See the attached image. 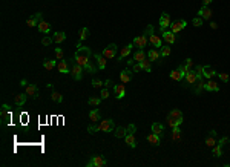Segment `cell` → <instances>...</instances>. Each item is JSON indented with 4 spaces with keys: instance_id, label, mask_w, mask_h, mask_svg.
<instances>
[{
    "instance_id": "cell-39",
    "label": "cell",
    "mask_w": 230,
    "mask_h": 167,
    "mask_svg": "<svg viewBox=\"0 0 230 167\" xmlns=\"http://www.w3.org/2000/svg\"><path fill=\"white\" fill-rule=\"evenodd\" d=\"M172 138L176 141L181 138V126H176V127H172Z\"/></svg>"
},
{
    "instance_id": "cell-62",
    "label": "cell",
    "mask_w": 230,
    "mask_h": 167,
    "mask_svg": "<svg viewBox=\"0 0 230 167\" xmlns=\"http://www.w3.org/2000/svg\"><path fill=\"white\" fill-rule=\"evenodd\" d=\"M126 63H128V66H132V65L135 63V60H134V58H129V60H128Z\"/></svg>"
},
{
    "instance_id": "cell-33",
    "label": "cell",
    "mask_w": 230,
    "mask_h": 167,
    "mask_svg": "<svg viewBox=\"0 0 230 167\" xmlns=\"http://www.w3.org/2000/svg\"><path fill=\"white\" fill-rule=\"evenodd\" d=\"M152 132L157 133V135H160V136H163V133H164V126H163L161 123H152Z\"/></svg>"
},
{
    "instance_id": "cell-16",
    "label": "cell",
    "mask_w": 230,
    "mask_h": 167,
    "mask_svg": "<svg viewBox=\"0 0 230 167\" xmlns=\"http://www.w3.org/2000/svg\"><path fill=\"white\" fill-rule=\"evenodd\" d=\"M11 109H9V106L8 104H3L2 106V126H5L8 121H9V118H11V112H9Z\"/></svg>"
},
{
    "instance_id": "cell-56",
    "label": "cell",
    "mask_w": 230,
    "mask_h": 167,
    "mask_svg": "<svg viewBox=\"0 0 230 167\" xmlns=\"http://www.w3.org/2000/svg\"><path fill=\"white\" fill-rule=\"evenodd\" d=\"M184 65H186V66H187V68H189L190 71H192V69L195 68V65H193V60H192V58H186V61H184Z\"/></svg>"
},
{
    "instance_id": "cell-51",
    "label": "cell",
    "mask_w": 230,
    "mask_h": 167,
    "mask_svg": "<svg viewBox=\"0 0 230 167\" xmlns=\"http://www.w3.org/2000/svg\"><path fill=\"white\" fill-rule=\"evenodd\" d=\"M84 71H87L89 74H95V66H94V65H92V63L89 61V63H87V65L84 66Z\"/></svg>"
},
{
    "instance_id": "cell-9",
    "label": "cell",
    "mask_w": 230,
    "mask_h": 167,
    "mask_svg": "<svg viewBox=\"0 0 230 167\" xmlns=\"http://www.w3.org/2000/svg\"><path fill=\"white\" fill-rule=\"evenodd\" d=\"M42 17H43V14H42V13H35L34 16H31V17L26 20V25H28L29 28L39 26V23L42 22Z\"/></svg>"
},
{
    "instance_id": "cell-41",
    "label": "cell",
    "mask_w": 230,
    "mask_h": 167,
    "mask_svg": "<svg viewBox=\"0 0 230 167\" xmlns=\"http://www.w3.org/2000/svg\"><path fill=\"white\" fill-rule=\"evenodd\" d=\"M212 153H213V156L219 158V156L222 155V146H219V144L213 146V147H212Z\"/></svg>"
},
{
    "instance_id": "cell-28",
    "label": "cell",
    "mask_w": 230,
    "mask_h": 167,
    "mask_svg": "<svg viewBox=\"0 0 230 167\" xmlns=\"http://www.w3.org/2000/svg\"><path fill=\"white\" fill-rule=\"evenodd\" d=\"M124 141H126V144H128L129 147H132V149H135V147H137V139H135V133H128V135L124 136Z\"/></svg>"
},
{
    "instance_id": "cell-15",
    "label": "cell",
    "mask_w": 230,
    "mask_h": 167,
    "mask_svg": "<svg viewBox=\"0 0 230 167\" xmlns=\"http://www.w3.org/2000/svg\"><path fill=\"white\" fill-rule=\"evenodd\" d=\"M198 17H201V19H204V20H209L210 17H212V9L209 8V6H201L199 9H198Z\"/></svg>"
},
{
    "instance_id": "cell-38",
    "label": "cell",
    "mask_w": 230,
    "mask_h": 167,
    "mask_svg": "<svg viewBox=\"0 0 230 167\" xmlns=\"http://www.w3.org/2000/svg\"><path fill=\"white\" fill-rule=\"evenodd\" d=\"M170 78H172V80H175V81H183V80H184L183 74H181L178 69H175V71H172V72H170Z\"/></svg>"
},
{
    "instance_id": "cell-44",
    "label": "cell",
    "mask_w": 230,
    "mask_h": 167,
    "mask_svg": "<svg viewBox=\"0 0 230 167\" xmlns=\"http://www.w3.org/2000/svg\"><path fill=\"white\" fill-rule=\"evenodd\" d=\"M160 49H161V51H160L161 57H169V55H170V46H169V45H166V46H161Z\"/></svg>"
},
{
    "instance_id": "cell-53",
    "label": "cell",
    "mask_w": 230,
    "mask_h": 167,
    "mask_svg": "<svg viewBox=\"0 0 230 167\" xmlns=\"http://www.w3.org/2000/svg\"><path fill=\"white\" fill-rule=\"evenodd\" d=\"M87 132L89 133H97V132H100V127L95 126V124H91V126H87Z\"/></svg>"
},
{
    "instance_id": "cell-34",
    "label": "cell",
    "mask_w": 230,
    "mask_h": 167,
    "mask_svg": "<svg viewBox=\"0 0 230 167\" xmlns=\"http://www.w3.org/2000/svg\"><path fill=\"white\" fill-rule=\"evenodd\" d=\"M113 133H115V138H124V136L128 135V132H126V127H123V126L115 127V129H113Z\"/></svg>"
},
{
    "instance_id": "cell-59",
    "label": "cell",
    "mask_w": 230,
    "mask_h": 167,
    "mask_svg": "<svg viewBox=\"0 0 230 167\" xmlns=\"http://www.w3.org/2000/svg\"><path fill=\"white\" fill-rule=\"evenodd\" d=\"M104 86H106V87H109V86H112V87H113V83H112V80H109V78H107V80L104 81Z\"/></svg>"
},
{
    "instance_id": "cell-43",
    "label": "cell",
    "mask_w": 230,
    "mask_h": 167,
    "mask_svg": "<svg viewBox=\"0 0 230 167\" xmlns=\"http://www.w3.org/2000/svg\"><path fill=\"white\" fill-rule=\"evenodd\" d=\"M101 100H103L101 97H100V98H97V97H91V98L87 100V104H89V106H95V107H97V106L101 103Z\"/></svg>"
},
{
    "instance_id": "cell-14",
    "label": "cell",
    "mask_w": 230,
    "mask_h": 167,
    "mask_svg": "<svg viewBox=\"0 0 230 167\" xmlns=\"http://www.w3.org/2000/svg\"><path fill=\"white\" fill-rule=\"evenodd\" d=\"M161 35H163V40L167 43V45H172V43H175V40H176V37H175V32H172L170 29L167 31H163L161 32Z\"/></svg>"
},
{
    "instance_id": "cell-37",
    "label": "cell",
    "mask_w": 230,
    "mask_h": 167,
    "mask_svg": "<svg viewBox=\"0 0 230 167\" xmlns=\"http://www.w3.org/2000/svg\"><path fill=\"white\" fill-rule=\"evenodd\" d=\"M141 65V69H144L146 72H152V61L149 58H144L143 61H140Z\"/></svg>"
},
{
    "instance_id": "cell-19",
    "label": "cell",
    "mask_w": 230,
    "mask_h": 167,
    "mask_svg": "<svg viewBox=\"0 0 230 167\" xmlns=\"http://www.w3.org/2000/svg\"><path fill=\"white\" fill-rule=\"evenodd\" d=\"M94 58H95V61H97V66H98V69H104L106 68V61H107V58L103 55V54H94Z\"/></svg>"
},
{
    "instance_id": "cell-54",
    "label": "cell",
    "mask_w": 230,
    "mask_h": 167,
    "mask_svg": "<svg viewBox=\"0 0 230 167\" xmlns=\"http://www.w3.org/2000/svg\"><path fill=\"white\" fill-rule=\"evenodd\" d=\"M216 75H218V78H219L221 81H224V83H227V81H228V74L221 72V74H216Z\"/></svg>"
},
{
    "instance_id": "cell-57",
    "label": "cell",
    "mask_w": 230,
    "mask_h": 167,
    "mask_svg": "<svg viewBox=\"0 0 230 167\" xmlns=\"http://www.w3.org/2000/svg\"><path fill=\"white\" fill-rule=\"evenodd\" d=\"M228 141H230V138H228V136H222V138H219V139H218V144H219V146H224V144H227Z\"/></svg>"
},
{
    "instance_id": "cell-45",
    "label": "cell",
    "mask_w": 230,
    "mask_h": 167,
    "mask_svg": "<svg viewBox=\"0 0 230 167\" xmlns=\"http://www.w3.org/2000/svg\"><path fill=\"white\" fill-rule=\"evenodd\" d=\"M155 32V28H154V25H147L146 26V29H144V35L149 39V35H152Z\"/></svg>"
},
{
    "instance_id": "cell-31",
    "label": "cell",
    "mask_w": 230,
    "mask_h": 167,
    "mask_svg": "<svg viewBox=\"0 0 230 167\" xmlns=\"http://www.w3.org/2000/svg\"><path fill=\"white\" fill-rule=\"evenodd\" d=\"M55 66H57V60H54V58H45V61H43V68L45 69L52 71Z\"/></svg>"
},
{
    "instance_id": "cell-48",
    "label": "cell",
    "mask_w": 230,
    "mask_h": 167,
    "mask_svg": "<svg viewBox=\"0 0 230 167\" xmlns=\"http://www.w3.org/2000/svg\"><path fill=\"white\" fill-rule=\"evenodd\" d=\"M192 23H193V26L199 28V26H202V23H204V19H201V17H195Z\"/></svg>"
},
{
    "instance_id": "cell-36",
    "label": "cell",
    "mask_w": 230,
    "mask_h": 167,
    "mask_svg": "<svg viewBox=\"0 0 230 167\" xmlns=\"http://www.w3.org/2000/svg\"><path fill=\"white\" fill-rule=\"evenodd\" d=\"M134 60H135V63H140V61H143L144 58H147V55L144 54V51L143 49H138L135 54H134V57H132Z\"/></svg>"
},
{
    "instance_id": "cell-35",
    "label": "cell",
    "mask_w": 230,
    "mask_h": 167,
    "mask_svg": "<svg viewBox=\"0 0 230 167\" xmlns=\"http://www.w3.org/2000/svg\"><path fill=\"white\" fill-rule=\"evenodd\" d=\"M37 28H39V31H40L42 34H48V32L51 31V25H49L48 22H45V20H42Z\"/></svg>"
},
{
    "instance_id": "cell-42",
    "label": "cell",
    "mask_w": 230,
    "mask_h": 167,
    "mask_svg": "<svg viewBox=\"0 0 230 167\" xmlns=\"http://www.w3.org/2000/svg\"><path fill=\"white\" fill-rule=\"evenodd\" d=\"M51 98H52V101H55V103H61V101H63V95H61L60 92H55V91L51 94Z\"/></svg>"
},
{
    "instance_id": "cell-60",
    "label": "cell",
    "mask_w": 230,
    "mask_h": 167,
    "mask_svg": "<svg viewBox=\"0 0 230 167\" xmlns=\"http://www.w3.org/2000/svg\"><path fill=\"white\" fill-rule=\"evenodd\" d=\"M20 86H25V87L28 86V81H26V78H22V80H20Z\"/></svg>"
},
{
    "instance_id": "cell-61",
    "label": "cell",
    "mask_w": 230,
    "mask_h": 167,
    "mask_svg": "<svg viewBox=\"0 0 230 167\" xmlns=\"http://www.w3.org/2000/svg\"><path fill=\"white\" fill-rule=\"evenodd\" d=\"M212 2H213V0H202V5H204V6H209Z\"/></svg>"
},
{
    "instance_id": "cell-3",
    "label": "cell",
    "mask_w": 230,
    "mask_h": 167,
    "mask_svg": "<svg viewBox=\"0 0 230 167\" xmlns=\"http://www.w3.org/2000/svg\"><path fill=\"white\" fill-rule=\"evenodd\" d=\"M83 71H84V68H83L81 65H78L77 61H72V63H71V75L74 77V80L80 81V80L83 78Z\"/></svg>"
},
{
    "instance_id": "cell-2",
    "label": "cell",
    "mask_w": 230,
    "mask_h": 167,
    "mask_svg": "<svg viewBox=\"0 0 230 167\" xmlns=\"http://www.w3.org/2000/svg\"><path fill=\"white\" fill-rule=\"evenodd\" d=\"M167 123H169V127H176V126H181L184 117H183V112L180 109H172L167 115Z\"/></svg>"
},
{
    "instance_id": "cell-23",
    "label": "cell",
    "mask_w": 230,
    "mask_h": 167,
    "mask_svg": "<svg viewBox=\"0 0 230 167\" xmlns=\"http://www.w3.org/2000/svg\"><path fill=\"white\" fill-rule=\"evenodd\" d=\"M26 98H28V94H26V92H23V94H17V95H16V98H14L16 106L20 109V107L26 103Z\"/></svg>"
},
{
    "instance_id": "cell-55",
    "label": "cell",
    "mask_w": 230,
    "mask_h": 167,
    "mask_svg": "<svg viewBox=\"0 0 230 167\" xmlns=\"http://www.w3.org/2000/svg\"><path fill=\"white\" fill-rule=\"evenodd\" d=\"M126 132H128V133H135V132H137V126H135L134 123H131V124L126 127Z\"/></svg>"
},
{
    "instance_id": "cell-7",
    "label": "cell",
    "mask_w": 230,
    "mask_h": 167,
    "mask_svg": "<svg viewBox=\"0 0 230 167\" xmlns=\"http://www.w3.org/2000/svg\"><path fill=\"white\" fill-rule=\"evenodd\" d=\"M170 23H172L170 16H169L167 13H163L161 17H160V31L163 32V31H166L167 28H170Z\"/></svg>"
},
{
    "instance_id": "cell-25",
    "label": "cell",
    "mask_w": 230,
    "mask_h": 167,
    "mask_svg": "<svg viewBox=\"0 0 230 167\" xmlns=\"http://www.w3.org/2000/svg\"><path fill=\"white\" fill-rule=\"evenodd\" d=\"M202 78H204V77H198L196 83L193 84V87H195V89H193V92H195L196 95H199V94H201V91H202V89H204V86H206V83H204V80H202Z\"/></svg>"
},
{
    "instance_id": "cell-13",
    "label": "cell",
    "mask_w": 230,
    "mask_h": 167,
    "mask_svg": "<svg viewBox=\"0 0 230 167\" xmlns=\"http://www.w3.org/2000/svg\"><path fill=\"white\" fill-rule=\"evenodd\" d=\"M25 92L28 94V97H32V98H39L40 97V91H39L37 84H28Z\"/></svg>"
},
{
    "instance_id": "cell-26",
    "label": "cell",
    "mask_w": 230,
    "mask_h": 167,
    "mask_svg": "<svg viewBox=\"0 0 230 167\" xmlns=\"http://www.w3.org/2000/svg\"><path fill=\"white\" fill-rule=\"evenodd\" d=\"M149 42H150V45H152L155 49H160V48H161V39H160L155 32H154L152 35H149Z\"/></svg>"
},
{
    "instance_id": "cell-22",
    "label": "cell",
    "mask_w": 230,
    "mask_h": 167,
    "mask_svg": "<svg viewBox=\"0 0 230 167\" xmlns=\"http://www.w3.org/2000/svg\"><path fill=\"white\" fill-rule=\"evenodd\" d=\"M204 89H206L207 92H219V86H218V83H216V81H213L212 78L206 83Z\"/></svg>"
},
{
    "instance_id": "cell-1",
    "label": "cell",
    "mask_w": 230,
    "mask_h": 167,
    "mask_svg": "<svg viewBox=\"0 0 230 167\" xmlns=\"http://www.w3.org/2000/svg\"><path fill=\"white\" fill-rule=\"evenodd\" d=\"M92 55V51L91 48H86V46H81L80 43H77V51L74 54V61H77L78 65H81L83 68L89 63V58Z\"/></svg>"
},
{
    "instance_id": "cell-21",
    "label": "cell",
    "mask_w": 230,
    "mask_h": 167,
    "mask_svg": "<svg viewBox=\"0 0 230 167\" xmlns=\"http://www.w3.org/2000/svg\"><path fill=\"white\" fill-rule=\"evenodd\" d=\"M184 80H186V83H187V84L193 86V84L196 83V80H198V77H196V72H195V69L189 71V72H187V75L184 77Z\"/></svg>"
},
{
    "instance_id": "cell-20",
    "label": "cell",
    "mask_w": 230,
    "mask_h": 167,
    "mask_svg": "<svg viewBox=\"0 0 230 167\" xmlns=\"http://www.w3.org/2000/svg\"><path fill=\"white\" fill-rule=\"evenodd\" d=\"M147 58H149L150 61H158V63H161V54H160L158 49H150V51L147 52Z\"/></svg>"
},
{
    "instance_id": "cell-11",
    "label": "cell",
    "mask_w": 230,
    "mask_h": 167,
    "mask_svg": "<svg viewBox=\"0 0 230 167\" xmlns=\"http://www.w3.org/2000/svg\"><path fill=\"white\" fill-rule=\"evenodd\" d=\"M132 43H134V46H137L138 49H144L146 45H147V37H146L144 34L140 35V37H135V39L132 40Z\"/></svg>"
},
{
    "instance_id": "cell-29",
    "label": "cell",
    "mask_w": 230,
    "mask_h": 167,
    "mask_svg": "<svg viewBox=\"0 0 230 167\" xmlns=\"http://www.w3.org/2000/svg\"><path fill=\"white\" fill-rule=\"evenodd\" d=\"M216 74H218V72H216V71H215V69H213L212 66H204V72H202V77H206V78H209V80H210V78H213V77H215Z\"/></svg>"
},
{
    "instance_id": "cell-18",
    "label": "cell",
    "mask_w": 230,
    "mask_h": 167,
    "mask_svg": "<svg viewBox=\"0 0 230 167\" xmlns=\"http://www.w3.org/2000/svg\"><path fill=\"white\" fill-rule=\"evenodd\" d=\"M113 92H115V98L117 100H121L126 95V89L123 84H113Z\"/></svg>"
},
{
    "instance_id": "cell-49",
    "label": "cell",
    "mask_w": 230,
    "mask_h": 167,
    "mask_svg": "<svg viewBox=\"0 0 230 167\" xmlns=\"http://www.w3.org/2000/svg\"><path fill=\"white\" fill-rule=\"evenodd\" d=\"M52 42H54L52 37H43V39H42V45H43V46H49Z\"/></svg>"
},
{
    "instance_id": "cell-4",
    "label": "cell",
    "mask_w": 230,
    "mask_h": 167,
    "mask_svg": "<svg viewBox=\"0 0 230 167\" xmlns=\"http://www.w3.org/2000/svg\"><path fill=\"white\" fill-rule=\"evenodd\" d=\"M106 162L107 161H106L104 155H95L86 162V167H103V165H106Z\"/></svg>"
},
{
    "instance_id": "cell-27",
    "label": "cell",
    "mask_w": 230,
    "mask_h": 167,
    "mask_svg": "<svg viewBox=\"0 0 230 167\" xmlns=\"http://www.w3.org/2000/svg\"><path fill=\"white\" fill-rule=\"evenodd\" d=\"M146 139L152 144V146H160V143H161V136L160 135H157V133H150V135H147L146 136Z\"/></svg>"
},
{
    "instance_id": "cell-47",
    "label": "cell",
    "mask_w": 230,
    "mask_h": 167,
    "mask_svg": "<svg viewBox=\"0 0 230 167\" xmlns=\"http://www.w3.org/2000/svg\"><path fill=\"white\" fill-rule=\"evenodd\" d=\"M176 69H178V71H180V72L183 74V77H186V75H187V72L190 71V69H189V68H187V66H186L184 63H183V65H180V66H178Z\"/></svg>"
},
{
    "instance_id": "cell-58",
    "label": "cell",
    "mask_w": 230,
    "mask_h": 167,
    "mask_svg": "<svg viewBox=\"0 0 230 167\" xmlns=\"http://www.w3.org/2000/svg\"><path fill=\"white\" fill-rule=\"evenodd\" d=\"M132 71H134L135 74L140 72V71H141V65H140V63H134V65H132Z\"/></svg>"
},
{
    "instance_id": "cell-12",
    "label": "cell",
    "mask_w": 230,
    "mask_h": 167,
    "mask_svg": "<svg viewBox=\"0 0 230 167\" xmlns=\"http://www.w3.org/2000/svg\"><path fill=\"white\" fill-rule=\"evenodd\" d=\"M132 49H134V43H129V45H126V46H124V48L120 51V55L117 57V61H123V60H124V58H126V57L131 54V51H132Z\"/></svg>"
},
{
    "instance_id": "cell-52",
    "label": "cell",
    "mask_w": 230,
    "mask_h": 167,
    "mask_svg": "<svg viewBox=\"0 0 230 167\" xmlns=\"http://www.w3.org/2000/svg\"><path fill=\"white\" fill-rule=\"evenodd\" d=\"M109 95H110V92H109V89H107V87H104V89H101V92H100V97H101L103 100H106V98H109Z\"/></svg>"
},
{
    "instance_id": "cell-5",
    "label": "cell",
    "mask_w": 230,
    "mask_h": 167,
    "mask_svg": "<svg viewBox=\"0 0 230 167\" xmlns=\"http://www.w3.org/2000/svg\"><path fill=\"white\" fill-rule=\"evenodd\" d=\"M98 127H100V130L101 132H112L113 129H115V123H113V120L112 118H109V120H103L100 124H98Z\"/></svg>"
},
{
    "instance_id": "cell-10",
    "label": "cell",
    "mask_w": 230,
    "mask_h": 167,
    "mask_svg": "<svg viewBox=\"0 0 230 167\" xmlns=\"http://www.w3.org/2000/svg\"><path fill=\"white\" fill-rule=\"evenodd\" d=\"M186 26H187V22H186V20H176V22L170 23V28H169V29H170L172 32H175V34H176V32L183 31Z\"/></svg>"
},
{
    "instance_id": "cell-32",
    "label": "cell",
    "mask_w": 230,
    "mask_h": 167,
    "mask_svg": "<svg viewBox=\"0 0 230 167\" xmlns=\"http://www.w3.org/2000/svg\"><path fill=\"white\" fill-rule=\"evenodd\" d=\"M89 120H91V123H98V121L101 120L100 110H98V109H94V110H91V112H89Z\"/></svg>"
},
{
    "instance_id": "cell-50",
    "label": "cell",
    "mask_w": 230,
    "mask_h": 167,
    "mask_svg": "<svg viewBox=\"0 0 230 167\" xmlns=\"http://www.w3.org/2000/svg\"><path fill=\"white\" fill-rule=\"evenodd\" d=\"M55 57H57L58 60H63V58H65V57H63V49H61L60 46L55 48Z\"/></svg>"
},
{
    "instance_id": "cell-8",
    "label": "cell",
    "mask_w": 230,
    "mask_h": 167,
    "mask_svg": "<svg viewBox=\"0 0 230 167\" xmlns=\"http://www.w3.org/2000/svg\"><path fill=\"white\" fill-rule=\"evenodd\" d=\"M134 71L132 69H129V68H126V69H123L121 72H120V80H121V83L124 84V83H129L132 78H134Z\"/></svg>"
},
{
    "instance_id": "cell-6",
    "label": "cell",
    "mask_w": 230,
    "mask_h": 167,
    "mask_svg": "<svg viewBox=\"0 0 230 167\" xmlns=\"http://www.w3.org/2000/svg\"><path fill=\"white\" fill-rule=\"evenodd\" d=\"M101 54H103L106 58H115V55H117V45H115V43L107 45V46L103 49Z\"/></svg>"
},
{
    "instance_id": "cell-24",
    "label": "cell",
    "mask_w": 230,
    "mask_h": 167,
    "mask_svg": "<svg viewBox=\"0 0 230 167\" xmlns=\"http://www.w3.org/2000/svg\"><path fill=\"white\" fill-rule=\"evenodd\" d=\"M58 72L61 74H71V68L68 65V61L63 58V60H58Z\"/></svg>"
},
{
    "instance_id": "cell-40",
    "label": "cell",
    "mask_w": 230,
    "mask_h": 167,
    "mask_svg": "<svg viewBox=\"0 0 230 167\" xmlns=\"http://www.w3.org/2000/svg\"><path fill=\"white\" fill-rule=\"evenodd\" d=\"M78 37H80V42L89 39V29H87V28H81L80 32H78Z\"/></svg>"
},
{
    "instance_id": "cell-46",
    "label": "cell",
    "mask_w": 230,
    "mask_h": 167,
    "mask_svg": "<svg viewBox=\"0 0 230 167\" xmlns=\"http://www.w3.org/2000/svg\"><path fill=\"white\" fill-rule=\"evenodd\" d=\"M91 83H92V86H94V87H101V86H104V81H101V80H100V78H97V77H94Z\"/></svg>"
},
{
    "instance_id": "cell-17",
    "label": "cell",
    "mask_w": 230,
    "mask_h": 167,
    "mask_svg": "<svg viewBox=\"0 0 230 167\" xmlns=\"http://www.w3.org/2000/svg\"><path fill=\"white\" fill-rule=\"evenodd\" d=\"M216 138H218V135H216V130H210L209 136L206 138V146H207V147H213V146H216V144H218Z\"/></svg>"
},
{
    "instance_id": "cell-63",
    "label": "cell",
    "mask_w": 230,
    "mask_h": 167,
    "mask_svg": "<svg viewBox=\"0 0 230 167\" xmlns=\"http://www.w3.org/2000/svg\"><path fill=\"white\" fill-rule=\"evenodd\" d=\"M210 28H212V29H216V28H218V23L212 22V23H210Z\"/></svg>"
},
{
    "instance_id": "cell-30",
    "label": "cell",
    "mask_w": 230,
    "mask_h": 167,
    "mask_svg": "<svg viewBox=\"0 0 230 167\" xmlns=\"http://www.w3.org/2000/svg\"><path fill=\"white\" fill-rule=\"evenodd\" d=\"M54 42L57 43V45H60V43H63L65 40H66V34L63 32V31H57V32H54Z\"/></svg>"
}]
</instances>
